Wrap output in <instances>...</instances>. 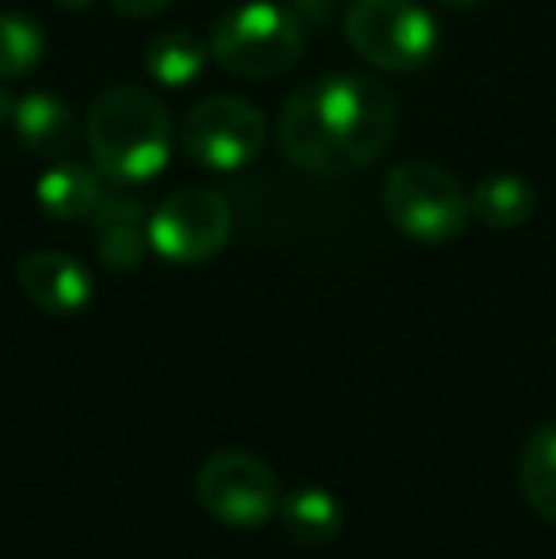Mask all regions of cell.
Segmentation results:
<instances>
[{
	"mask_svg": "<svg viewBox=\"0 0 556 559\" xmlns=\"http://www.w3.org/2000/svg\"><path fill=\"white\" fill-rule=\"evenodd\" d=\"M393 92L363 73H324L286 99L279 115V145L301 171L340 179L370 168L397 138Z\"/></svg>",
	"mask_w": 556,
	"mask_h": 559,
	"instance_id": "cell-1",
	"label": "cell"
},
{
	"mask_svg": "<svg viewBox=\"0 0 556 559\" xmlns=\"http://www.w3.org/2000/svg\"><path fill=\"white\" fill-rule=\"evenodd\" d=\"M176 126L161 99L138 84H115L92 99L88 153L111 187H141L164 171Z\"/></svg>",
	"mask_w": 556,
	"mask_h": 559,
	"instance_id": "cell-2",
	"label": "cell"
},
{
	"mask_svg": "<svg viewBox=\"0 0 556 559\" xmlns=\"http://www.w3.org/2000/svg\"><path fill=\"white\" fill-rule=\"evenodd\" d=\"M305 46V23L294 8L271 0L237 4L214 23L210 53L233 76L245 81H271L286 73Z\"/></svg>",
	"mask_w": 556,
	"mask_h": 559,
	"instance_id": "cell-3",
	"label": "cell"
},
{
	"mask_svg": "<svg viewBox=\"0 0 556 559\" xmlns=\"http://www.w3.org/2000/svg\"><path fill=\"white\" fill-rule=\"evenodd\" d=\"M381 210L409 240L450 243L469 225V194L446 168L430 160H404L389 171Z\"/></svg>",
	"mask_w": 556,
	"mask_h": 559,
	"instance_id": "cell-4",
	"label": "cell"
},
{
	"mask_svg": "<svg viewBox=\"0 0 556 559\" xmlns=\"http://www.w3.org/2000/svg\"><path fill=\"white\" fill-rule=\"evenodd\" d=\"M343 35L366 66L389 73H416L438 50V23L416 0H355Z\"/></svg>",
	"mask_w": 556,
	"mask_h": 559,
	"instance_id": "cell-5",
	"label": "cell"
},
{
	"mask_svg": "<svg viewBox=\"0 0 556 559\" xmlns=\"http://www.w3.org/2000/svg\"><path fill=\"white\" fill-rule=\"evenodd\" d=\"M149 248L179 266H194L214 259L229 243L233 210L210 187H184L171 191L149 214Z\"/></svg>",
	"mask_w": 556,
	"mask_h": 559,
	"instance_id": "cell-6",
	"label": "cell"
},
{
	"mask_svg": "<svg viewBox=\"0 0 556 559\" xmlns=\"http://www.w3.org/2000/svg\"><path fill=\"white\" fill-rule=\"evenodd\" d=\"M194 491H199L202 510L233 530H256L282 507L275 472L260 456L240 453V449H222L206 456Z\"/></svg>",
	"mask_w": 556,
	"mask_h": 559,
	"instance_id": "cell-7",
	"label": "cell"
},
{
	"mask_svg": "<svg viewBox=\"0 0 556 559\" xmlns=\"http://www.w3.org/2000/svg\"><path fill=\"white\" fill-rule=\"evenodd\" d=\"M184 153L210 171H237L252 164L268 145V118L248 99L210 96L194 104L184 118Z\"/></svg>",
	"mask_w": 556,
	"mask_h": 559,
	"instance_id": "cell-8",
	"label": "cell"
},
{
	"mask_svg": "<svg viewBox=\"0 0 556 559\" xmlns=\"http://www.w3.org/2000/svg\"><path fill=\"white\" fill-rule=\"evenodd\" d=\"M15 282L35 309L50 317H76L92 301V274L66 251H31L15 266Z\"/></svg>",
	"mask_w": 556,
	"mask_h": 559,
	"instance_id": "cell-9",
	"label": "cell"
},
{
	"mask_svg": "<svg viewBox=\"0 0 556 559\" xmlns=\"http://www.w3.org/2000/svg\"><path fill=\"white\" fill-rule=\"evenodd\" d=\"M96 255L104 259L111 271H134L149 251V222H145V206L138 199L119 191H104L96 214Z\"/></svg>",
	"mask_w": 556,
	"mask_h": 559,
	"instance_id": "cell-10",
	"label": "cell"
},
{
	"mask_svg": "<svg viewBox=\"0 0 556 559\" xmlns=\"http://www.w3.org/2000/svg\"><path fill=\"white\" fill-rule=\"evenodd\" d=\"M15 138L46 160H66L76 145V118L54 92H27L12 111Z\"/></svg>",
	"mask_w": 556,
	"mask_h": 559,
	"instance_id": "cell-11",
	"label": "cell"
},
{
	"mask_svg": "<svg viewBox=\"0 0 556 559\" xmlns=\"http://www.w3.org/2000/svg\"><path fill=\"white\" fill-rule=\"evenodd\" d=\"M107 179L99 176L96 164H76V160H54V168L43 171L35 187V199L43 206V214H50L54 222H81L92 217L107 191Z\"/></svg>",
	"mask_w": 556,
	"mask_h": 559,
	"instance_id": "cell-12",
	"label": "cell"
},
{
	"mask_svg": "<svg viewBox=\"0 0 556 559\" xmlns=\"http://www.w3.org/2000/svg\"><path fill=\"white\" fill-rule=\"evenodd\" d=\"M537 194L530 187V179L514 176V171H496V176L481 179L469 194V210L481 225L488 228H519L534 217Z\"/></svg>",
	"mask_w": 556,
	"mask_h": 559,
	"instance_id": "cell-13",
	"label": "cell"
},
{
	"mask_svg": "<svg viewBox=\"0 0 556 559\" xmlns=\"http://www.w3.org/2000/svg\"><path fill=\"white\" fill-rule=\"evenodd\" d=\"M282 530L297 540V545H332L343 530V507L335 495L320 491V487H305L282 499L279 507Z\"/></svg>",
	"mask_w": 556,
	"mask_h": 559,
	"instance_id": "cell-14",
	"label": "cell"
},
{
	"mask_svg": "<svg viewBox=\"0 0 556 559\" xmlns=\"http://www.w3.org/2000/svg\"><path fill=\"white\" fill-rule=\"evenodd\" d=\"M519 487L537 518L556 522V423H545L527 438L519 456Z\"/></svg>",
	"mask_w": 556,
	"mask_h": 559,
	"instance_id": "cell-15",
	"label": "cell"
},
{
	"mask_svg": "<svg viewBox=\"0 0 556 559\" xmlns=\"http://www.w3.org/2000/svg\"><path fill=\"white\" fill-rule=\"evenodd\" d=\"M210 58V43L194 31H164L145 46V69L161 88H187L202 73Z\"/></svg>",
	"mask_w": 556,
	"mask_h": 559,
	"instance_id": "cell-16",
	"label": "cell"
},
{
	"mask_svg": "<svg viewBox=\"0 0 556 559\" xmlns=\"http://www.w3.org/2000/svg\"><path fill=\"white\" fill-rule=\"evenodd\" d=\"M43 53L46 35L31 15L0 12V76L4 81H20V76L35 73Z\"/></svg>",
	"mask_w": 556,
	"mask_h": 559,
	"instance_id": "cell-17",
	"label": "cell"
},
{
	"mask_svg": "<svg viewBox=\"0 0 556 559\" xmlns=\"http://www.w3.org/2000/svg\"><path fill=\"white\" fill-rule=\"evenodd\" d=\"M171 0H111V8L115 12H122V15H130V20H145V15H156V12H164Z\"/></svg>",
	"mask_w": 556,
	"mask_h": 559,
	"instance_id": "cell-18",
	"label": "cell"
},
{
	"mask_svg": "<svg viewBox=\"0 0 556 559\" xmlns=\"http://www.w3.org/2000/svg\"><path fill=\"white\" fill-rule=\"evenodd\" d=\"M332 4L335 0H294V12L301 15V23L309 20L312 27H320V23H328V15H332Z\"/></svg>",
	"mask_w": 556,
	"mask_h": 559,
	"instance_id": "cell-19",
	"label": "cell"
},
{
	"mask_svg": "<svg viewBox=\"0 0 556 559\" xmlns=\"http://www.w3.org/2000/svg\"><path fill=\"white\" fill-rule=\"evenodd\" d=\"M12 111H15V99L8 96L4 88H0V122H4V118H12Z\"/></svg>",
	"mask_w": 556,
	"mask_h": 559,
	"instance_id": "cell-20",
	"label": "cell"
},
{
	"mask_svg": "<svg viewBox=\"0 0 556 559\" xmlns=\"http://www.w3.org/2000/svg\"><path fill=\"white\" fill-rule=\"evenodd\" d=\"M61 8H66V12H84V8L92 4V0H58Z\"/></svg>",
	"mask_w": 556,
	"mask_h": 559,
	"instance_id": "cell-21",
	"label": "cell"
},
{
	"mask_svg": "<svg viewBox=\"0 0 556 559\" xmlns=\"http://www.w3.org/2000/svg\"><path fill=\"white\" fill-rule=\"evenodd\" d=\"M446 4H453V8H476V4H484V0H446Z\"/></svg>",
	"mask_w": 556,
	"mask_h": 559,
	"instance_id": "cell-22",
	"label": "cell"
}]
</instances>
